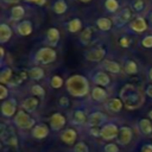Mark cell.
I'll use <instances>...</instances> for the list:
<instances>
[{
    "label": "cell",
    "instance_id": "obj_13",
    "mask_svg": "<svg viewBox=\"0 0 152 152\" xmlns=\"http://www.w3.org/2000/svg\"><path fill=\"white\" fill-rule=\"evenodd\" d=\"M61 38V33L56 27H50L46 32V44L50 48H55L57 46L58 42Z\"/></svg>",
    "mask_w": 152,
    "mask_h": 152
},
{
    "label": "cell",
    "instance_id": "obj_20",
    "mask_svg": "<svg viewBox=\"0 0 152 152\" xmlns=\"http://www.w3.org/2000/svg\"><path fill=\"white\" fill-rule=\"evenodd\" d=\"M93 81H94V83L97 84V86H103V87H106V86H108V84L110 83V77H109L106 72H103V71H97V72L93 76Z\"/></svg>",
    "mask_w": 152,
    "mask_h": 152
},
{
    "label": "cell",
    "instance_id": "obj_39",
    "mask_svg": "<svg viewBox=\"0 0 152 152\" xmlns=\"http://www.w3.org/2000/svg\"><path fill=\"white\" fill-rule=\"evenodd\" d=\"M132 6H133V8H134L137 12H140V11L144 10L145 4H144V0H134V2L132 4Z\"/></svg>",
    "mask_w": 152,
    "mask_h": 152
},
{
    "label": "cell",
    "instance_id": "obj_29",
    "mask_svg": "<svg viewBox=\"0 0 152 152\" xmlns=\"http://www.w3.org/2000/svg\"><path fill=\"white\" fill-rule=\"evenodd\" d=\"M87 120H88V118L86 116V114H84L83 110L77 109V110H75V112L72 113V121H71V122H72L74 125H83Z\"/></svg>",
    "mask_w": 152,
    "mask_h": 152
},
{
    "label": "cell",
    "instance_id": "obj_5",
    "mask_svg": "<svg viewBox=\"0 0 152 152\" xmlns=\"http://www.w3.org/2000/svg\"><path fill=\"white\" fill-rule=\"evenodd\" d=\"M1 139L7 146H11L14 148L18 147V139H17L15 133L13 132V129L11 127L6 128L5 124L1 125Z\"/></svg>",
    "mask_w": 152,
    "mask_h": 152
},
{
    "label": "cell",
    "instance_id": "obj_15",
    "mask_svg": "<svg viewBox=\"0 0 152 152\" xmlns=\"http://www.w3.org/2000/svg\"><path fill=\"white\" fill-rule=\"evenodd\" d=\"M32 137L33 138H36V139H44V138H46L48 137V134H49V127L46 126V125H44V124H38V125H36L33 128H32Z\"/></svg>",
    "mask_w": 152,
    "mask_h": 152
},
{
    "label": "cell",
    "instance_id": "obj_2",
    "mask_svg": "<svg viewBox=\"0 0 152 152\" xmlns=\"http://www.w3.org/2000/svg\"><path fill=\"white\" fill-rule=\"evenodd\" d=\"M66 89L70 95L75 97L86 96L89 91V82L82 75H72L65 82Z\"/></svg>",
    "mask_w": 152,
    "mask_h": 152
},
{
    "label": "cell",
    "instance_id": "obj_16",
    "mask_svg": "<svg viewBox=\"0 0 152 152\" xmlns=\"http://www.w3.org/2000/svg\"><path fill=\"white\" fill-rule=\"evenodd\" d=\"M38 99L34 97V96H31V97H26L23 102H21V108L27 112V113H31V112H34L36 108L38 107Z\"/></svg>",
    "mask_w": 152,
    "mask_h": 152
},
{
    "label": "cell",
    "instance_id": "obj_53",
    "mask_svg": "<svg viewBox=\"0 0 152 152\" xmlns=\"http://www.w3.org/2000/svg\"><path fill=\"white\" fill-rule=\"evenodd\" d=\"M78 1H81V2H90L91 0H78Z\"/></svg>",
    "mask_w": 152,
    "mask_h": 152
},
{
    "label": "cell",
    "instance_id": "obj_4",
    "mask_svg": "<svg viewBox=\"0 0 152 152\" xmlns=\"http://www.w3.org/2000/svg\"><path fill=\"white\" fill-rule=\"evenodd\" d=\"M57 58V52L55 49L48 46V48H40L36 52V62L39 64H50L55 62Z\"/></svg>",
    "mask_w": 152,
    "mask_h": 152
},
{
    "label": "cell",
    "instance_id": "obj_26",
    "mask_svg": "<svg viewBox=\"0 0 152 152\" xmlns=\"http://www.w3.org/2000/svg\"><path fill=\"white\" fill-rule=\"evenodd\" d=\"M91 36H93V27L91 26H87L80 34V42L83 45H88L91 40Z\"/></svg>",
    "mask_w": 152,
    "mask_h": 152
},
{
    "label": "cell",
    "instance_id": "obj_36",
    "mask_svg": "<svg viewBox=\"0 0 152 152\" xmlns=\"http://www.w3.org/2000/svg\"><path fill=\"white\" fill-rule=\"evenodd\" d=\"M31 93H32L33 95H36V96H39V97H43V96L45 95V90H44V88H43L42 86H39V84H34V86H32V88H31Z\"/></svg>",
    "mask_w": 152,
    "mask_h": 152
},
{
    "label": "cell",
    "instance_id": "obj_47",
    "mask_svg": "<svg viewBox=\"0 0 152 152\" xmlns=\"http://www.w3.org/2000/svg\"><path fill=\"white\" fill-rule=\"evenodd\" d=\"M25 1H31V2H34V4H37L39 6H43L46 0H25Z\"/></svg>",
    "mask_w": 152,
    "mask_h": 152
},
{
    "label": "cell",
    "instance_id": "obj_30",
    "mask_svg": "<svg viewBox=\"0 0 152 152\" xmlns=\"http://www.w3.org/2000/svg\"><path fill=\"white\" fill-rule=\"evenodd\" d=\"M12 77H13V72H12V69L10 66H6V68H2L1 70V74H0V81H1V84H5V83H10L12 81Z\"/></svg>",
    "mask_w": 152,
    "mask_h": 152
},
{
    "label": "cell",
    "instance_id": "obj_48",
    "mask_svg": "<svg viewBox=\"0 0 152 152\" xmlns=\"http://www.w3.org/2000/svg\"><path fill=\"white\" fill-rule=\"evenodd\" d=\"M147 18H148V24H150V26L152 27V12H150V13H148Z\"/></svg>",
    "mask_w": 152,
    "mask_h": 152
},
{
    "label": "cell",
    "instance_id": "obj_41",
    "mask_svg": "<svg viewBox=\"0 0 152 152\" xmlns=\"http://www.w3.org/2000/svg\"><path fill=\"white\" fill-rule=\"evenodd\" d=\"M7 96H8V88H6L5 84H1L0 86V99L5 100Z\"/></svg>",
    "mask_w": 152,
    "mask_h": 152
},
{
    "label": "cell",
    "instance_id": "obj_23",
    "mask_svg": "<svg viewBox=\"0 0 152 152\" xmlns=\"http://www.w3.org/2000/svg\"><path fill=\"white\" fill-rule=\"evenodd\" d=\"M103 66L107 71H109L110 74H119L121 72V66L118 62H114V61H108V59H104L103 61Z\"/></svg>",
    "mask_w": 152,
    "mask_h": 152
},
{
    "label": "cell",
    "instance_id": "obj_35",
    "mask_svg": "<svg viewBox=\"0 0 152 152\" xmlns=\"http://www.w3.org/2000/svg\"><path fill=\"white\" fill-rule=\"evenodd\" d=\"M63 83H64L63 78H62L61 76H58V75H55V76H52V78L50 80V86H51L52 88H55V89H58V88H61V87L63 86Z\"/></svg>",
    "mask_w": 152,
    "mask_h": 152
},
{
    "label": "cell",
    "instance_id": "obj_42",
    "mask_svg": "<svg viewBox=\"0 0 152 152\" xmlns=\"http://www.w3.org/2000/svg\"><path fill=\"white\" fill-rule=\"evenodd\" d=\"M131 39L129 38H127V37H122L120 40H119V44L122 46V48H128L129 46V44H131Z\"/></svg>",
    "mask_w": 152,
    "mask_h": 152
},
{
    "label": "cell",
    "instance_id": "obj_28",
    "mask_svg": "<svg viewBox=\"0 0 152 152\" xmlns=\"http://www.w3.org/2000/svg\"><path fill=\"white\" fill-rule=\"evenodd\" d=\"M27 75H28V77L31 80L39 81V80H42L44 77V70L40 66H33L27 71Z\"/></svg>",
    "mask_w": 152,
    "mask_h": 152
},
{
    "label": "cell",
    "instance_id": "obj_24",
    "mask_svg": "<svg viewBox=\"0 0 152 152\" xmlns=\"http://www.w3.org/2000/svg\"><path fill=\"white\" fill-rule=\"evenodd\" d=\"M138 127H139V131L142 133V134H151L152 133V124L148 119H140L139 122H138Z\"/></svg>",
    "mask_w": 152,
    "mask_h": 152
},
{
    "label": "cell",
    "instance_id": "obj_11",
    "mask_svg": "<svg viewBox=\"0 0 152 152\" xmlns=\"http://www.w3.org/2000/svg\"><path fill=\"white\" fill-rule=\"evenodd\" d=\"M104 121H106V116H104V114L101 113V112H93V113L88 116V120H87L89 127H91V128L99 127V126L103 125Z\"/></svg>",
    "mask_w": 152,
    "mask_h": 152
},
{
    "label": "cell",
    "instance_id": "obj_33",
    "mask_svg": "<svg viewBox=\"0 0 152 152\" xmlns=\"http://www.w3.org/2000/svg\"><path fill=\"white\" fill-rule=\"evenodd\" d=\"M124 70L128 75H135L138 72V65H137V63L134 61L128 59V61H126V63L124 65Z\"/></svg>",
    "mask_w": 152,
    "mask_h": 152
},
{
    "label": "cell",
    "instance_id": "obj_46",
    "mask_svg": "<svg viewBox=\"0 0 152 152\" xmlns=\"http://www.w3.org/2000/svg\"><path fill=\"white\" fill-rule=\"evenodd\" d=\"M145 93H146V95H147L148 97H151V99H152V84H150V86L146 88Z\"/></svg>",
    "mask_w": 152,
    "mask_h": 152
},
{
    "label": "cell",
    "instance_id": "obj_25",
    "mask_svg": "<svg viewBox=\"0 0 152 152\" xmlns=\"http://www.w3.org/2000/svg\"><path fill=\"white\" fill-rule=\"evenodd\" d=\"M112 25H113V21L109 19V18H106V17H101L96 20V26L101 30V31H109L112 28Z\"/></svg>",
    "mask_w": 152,
    "mask_h": 152
},
{
    "label": "cell",
    "instance_id": "obj_37",
    "mask_svg": "<svg viewBox=\"0 0 152 152\" xmlns=\"http://www.w3.org/2000/svg\"><path fill=\"white\" fill-rule=\"evenodd\" d=\"M74 152H89L88 145L86 142H83V141H78L74 146Z\"/></svg>",
    "mask_w": 152,
    "mask_h": 152
},
{
    "label": "cell",
    "instance_id": "obj_7",
    "mask_svg": "<svg viewBox=\"0 0 152 152\" xmlns=\"http://www.w3.org/2000/svg\"><path fill=\"white\" fill-rule=\"evenodd\" d=\"M104 56H106V50L103 48H94L84 52V58L89 62L104 61Z\"/></svg>",
    "mask_w": 152,
    "mask_h": 152
},
{
    "label": "cell",
    "instance_id": "obj_19",
    "mask_svg": "<svg viewBox=\"0 0 152 152\" xmlns=\"http://www.w3.org/2000/svg\"><path fill=\"white\" fill-rule=\"evenodd\" d=\"M76 138H77V133H76V131L72 129V128H68V129L63 131L62 134H61L62 141H64V142L68 144V145H72V144L75 142Z\"/></svg>",
    "mask_w": 152,
    "mask_h": 152
},
{
    "label": "cell",
    "instance_id": "obj_17",
    "mask_svg": "<svg viewBox=\"0 0 152 152\" xmlns=\"http://www.w3.org/2000/svg\"><path fill=\"white\" fill-rule=\"evenodd\" d=\"M32 28H33V26H32V23H31L30 20H23V21H20V23L18 24V26H17V32H18L20 36L25 37V36L31 34Z\"/></svg>",
    "mask_w": 152,
    "mask_h": 152
},
{
    "label": "cell",
    "instance_id": "obj_18",
    "mask_svg": "<svg viewBox=\"0 0 152 152\" xmlns=\"http://www.w3.org/2000/svg\"><path fill=\"white\" fill-rule=\"evenodd\" d=\"M12 34H13V32H12L11 26L6 23H2L0 25V42H1V44L8 42L11 39Z\"/></svg>",
    "mask_w": 152,
    "mask_h": 152
},
{
    "label": "cell",
    "instance_id": "obj_12",
    "mask_svg": "<svg viewBox=\"0 0 152 152\" xmlns=\"http://www.w3.org/2000/svg\"><path fill=\"white\" fill-rule=\"evenodd\" d=\"M65 125V116L61 113H53L50 118V127L53 131H59Z\"/></svg>",
    "mask_w": 152,
    "mask_h": 152
},
{
    "label": "cell",
    "instance_id": "obj_21",
    "mask_svg": "<svg viewBox=\"0 0 152 152\" xmlns=\"http://www.w3.org/2000/svg\"><path fill=\"white\" fill-rule=\"evenodd\" d=\"M122 104H124V103H122V101H121L120 99L114 97V99H110L109 101H107V103H106V108H107L108 110L113 112V113H118V112L121 110Z\"/></svg>",
    "mask_w": 152,
    "mask_h": 152
},
{
    "label": "cell",
    "instance_id": "obj_22",
    "mask_svg": "<svg viewBox=\"0 0 152 152\" xmlns=\"http://www.w3.org/2000/svg\"><path fill=\"white\" fill-rule=\"evenodd\" d=\"M91 97H93L94 101L102 102L107 97V93L102 87H94L91 89Z\"/></svg>",
    "mask_w": 152,
    "mask_h": 152
},
{
    "label": "cell",
    "instance_id": "obj_43",
    "mask_svg": "<svg viewBox=\"0 0 152 152\" xmlns=\"http://www.w3.org/2000/svg\"><path fill=\"white\" fill-rule=\"evenodd\" d=\"M59 106L63 107V108L68 107V106H69V99H68L66 96H62V97L59 99Z\"/></svg>",
    "mask_w": 152,
    "mask_h": 152
},
{
    "label": "cell",
    "instance_id": "obj_27",
    "mask_svg": "<svg viewBox=\"0 0 152 152\" xmlns=\"http://www.w3.org/2000/svg\"><path fill=\"white\" fill-rule=\"evenodd\" d=\"M24 15H25V10H24L23 6L15 5V6L12 7V10H11V19L12 20H14V21L20 20Z\"/></svg>",
    "mask_w": 152,
    "mask_h": 152
},
{
    "label": "cell",
    "instance_id": "obj_9",
    "mask_svg": "<svg viewBox=\"0 0 152 152\" xmlns=\"http://www.w3.org/2000/svg\"><path fill=\"white\" fill-rule=\"evenodd\" d=\"M1 113L6 118H11L17 114V101L15 99H7L1 104Z\"/></svg>",
    "mask_w": 152,
    "mask_h": 152
},
{
    "label": "cell",
    "instance_id": "obj_49",
    "mask_svg": "<svg viewBox=\"0 0 152 152\" xmlns=\"http://www.w3.org/2000/svg\"><path fill=\"white\" fill-rule=\"evenodd\" d=\"M0 53H1V59H2L4 56H5V50H4V48H0Z\"/></svg>",
    "mask_w": 152,
    "mask_h": 152
},
{
    "label": "cell",
    "instance_id": "obj_34",
    "mask_svg": "<svg viewBox=\"0 0 152 152\" xmlns=\"http://www.w3.org/2000/svg\"><path fill=\"white\" fill-rule=\"evenodd\" d=\"M104 7L108 12L114 13L119 8V2H118V0H106L104 1Z\"/></svg>",
    "mask_w": 152,
    "mask_h": 152
},
{
    "label": "cell",
    "instance_id": "obj_3",
    "mask_svg": "<svg viewBox=\"0 0 152 152\" xmlns=\"http://www.w3.org/2000/svg\"><path fill=\"white\" fill-rule=\"evenodd\" d=\"M14 124L17 127L21 128V129H30V128H33L36 126V121L33 118H31L27 112H25L24 109H20L17 112V114L14 115V119H13Z\"/></svg>",
    "mask_w": 152,
    "mask_h": 152
},
{
    "label": "cell",
    "instance_id": "obj_6",
    "mask_svg": "<svg viewBox=\"0 0 152 152\" xmlns=\"http://www.w3.org/2000/svg\"><path fill=\"white\" fill-rule=\"evenodd\" d=\"M119 134V127L115 124H106L101 127L100 137L103 140H112L114 138H118Z\"/></svg>",
    "mask_w": 152,
    "mask_h": 152
},
{
    "label": "cell",
    "instance_id": "obj_32",
    "mask_svg": "<svg viewBox=\"0 0 152 152\" xmlns=\"http://www.w3.org/2000/svg\"><path fill=\"white\" fill-rule=\"evenodd\" d=\"M66 27H68V31L71 32V33L78 32V31L82 28V21H81L78 18H74V19H71V20L66 24Z\"/></svg>",
    "mask_w": 152,
    "mask_h": 152
},
{
    "label": "cell",
    "instance_id": "obj_50",
    "mask_svg": "<svg viewBox=\"0 0 152 152\" xmlns=\"http://www.w3.org/2000/svg\"><path fill=\"white\" fill-rule=\"evenodd\" d=\"M5 2H13V4H15V2H18L19 0H4Z\"/></svg>",
    "mask_w": 152,
    "mask_h": 152
},
{
    "label": "cell",
    "instance_id": "obj_8",
    "mask_svg": "<svg viewBox=\"0 0 152 152\" xmlns=\"http://www.w3.org/2000/svg\"><path fill=\"white\" fill-rule=\"evenodd\" d=\"M132 18V12L129 8H124L121 10L119 13L115 14V17L113 18V24L118 27H121L124 25H126Z\"/></svg>",
    "mask_w": 152,
    "mask_h": 152
},
{
    "label": "cell",
    "instance_id": "obj_14",
    "mask_svg": "<svg viewBox=\"0 0 152 152\" xmlns=\"http://www.w3.org/2000/svg\"><path fill=\"white\" fill-rule=\"evenodd\" d=\"M129 28H131L132 31L137 32V33H141V32H144V31L147 30V23H146V20H145L144 18L138 17V18H135L134 20L131 21Z\"/></svg>",
    "mask_w": 152,
    "mask_h": 152
},
{
    "label": "cell",
    "instance_id": "obj_1",
    "mask_svg": "<svg viewBox=\"0 0 152 152\" xmlns=\"http://www.w3.org/2000/svg\"><path fill=\"white\" fill-rule=\"evenodd\" d=\"M120 100L127 109H137L144 103V96L141 91L133 84H125L120 90Z\"/></svg>",
    "mask_w": 152,
    "mask_h": 152
},
{
    "label": "cell",
    "instance_id": "obj_40",
    "mask_svg": "<svg viewBox=\"0 0 152 152\" xmlns=\"http://www.w3.org/2000/svg\"><path fill=\"white\" fill-rule=\"evenodd\" d=\"M141 45H142L144 48H147V49L152 48V34L146 36V37L141 40Z\"/></svg>",
    "mask_w": 152,
    "mask_h": 152
},
{
    "label": "cell",
    "instance_id": "obj_52",
    "mask_svg": "<svg viewBox=\"0 0 152 152\" xmlns=\"http://www.w3.org/2000/svg\"><path fill=\"white\" fill-rule=\"evenodd\" d=\"M148 118H150V119L152 120V109H151V110L148 112Z\"/></svg>",
    "mask_w": 152,
    "mask_h": 152
},
{
    "label": "cell",
    "instance_id": "obj_45",
    "mask_svg": "<svg viewBox=\"0 0 152 152\" xmlns=\"http://www.w3.org/2000/svg\"><path fill=\"white\" fill-rule=\"evenodd\" d=\"M141 152H152V145L151 144H146L142 146Z\"/></svg>",
    "mask_w": 152,
    "mask_h": 152
},
{
    "label": "cell",
    "instance_id": "obj_51",
    "mask_svg": "<svg viewBox=\"0 0 152 152\" xmlns=\"http://www.w3.org/2000/svg\"><path fill=\"white\" fill-rule=\"evenodd\" d=\"M148 77H150V80L152 81V68H151L150 71H148Z\"/></svg>",
    "mask_w": 152,
    "mask_h": 152
},
{
    "label": "cell",
    "instance_id": "obj_10",
    "mask_svg": "<svg viewBox=\"0 0 152 152\" xmlns=\"http://www.w3.org/2000/svg\"><path fill=\"white\" fill-rule=\"evenodd\" d=\"M118 142L121 145H128L132 140V129L128 126H122L119 128V134H118Z\"/></svg>",
    "mask_w": 152,
    "mask_h": 152
},
{
    "label": "cell",
    "instance_id": "obj_38",
    "mask_svg": "<svg viewBox=\"0 0 152 152\" xmlns=\"http://www.w3.org/2000/svg\"><path fill=\"white\" fill-rule=\"evenodd\" d=\"M103 151L104 152H119V147L115 144L109 142V144H106L103 146Z\"/></svg>",
    "mask_w": 152,
    "mask_h": 152
},
{
    "label": "cell",
    "instance_id": "obj_31",
    "mask_svg": "<svg viewBox=\"0 0 152 152\" xmlns=\"http://www.w3.org/2000/svg\"><path fill=\"white\" fill-rule=\"evenodd\" d=\"M52 8H53V12L56 14H63L66 12L68 5H66L65 0H56L52 5Z\"/></svg>",
    "mask_w": 152,
    "mask_h": 152
},
{
    "label": "cell",
    "instance_id": "obj_44",
    "mask_svg": "<svg viewBox=\"0 0 152 152\" xmlns=\"http://www.w3.org/2000/svg\"><path fill=\"white\" fill-rule=\"evenodd\" d=\"M100 133H101V128H97V127L90 128V134H91V135H94V137H100Z\"/></svg>",
    "mask_w": 152,
    "mask_h": 152
}]
</instances>
